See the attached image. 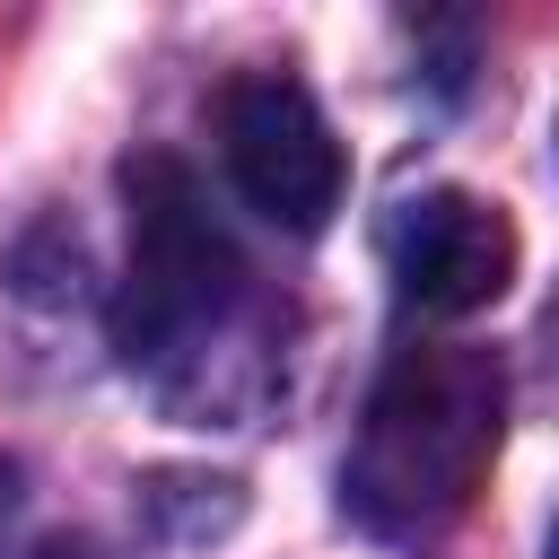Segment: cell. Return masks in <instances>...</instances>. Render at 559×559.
<instances>
[{"instance_id": "cell-4", "label": "cell", "mask_w": 559, "mask_h": 559, "mask_svg": "<svg viewBox=\"0 0 559 559\" xmlns=\"http://www.w3.org/2000/svg\"><path fill=\"white\" fill-rule=\"evenodd\" d=\"M384 271L411 314H480L515 280V227L498 201L419 192L384 218Z\"/></svg>"}, {"instance_id": "cell-5", "label": "cell", "mask_w": 559, "mask_h": 559, "mask_svg": "<svg viewBox=\"0 0 559 559\" xmlns=\"http://www.w3.org/2000/svg\"><path fill=\"white\" fill-rule=\"evenodd\" d=\"M26 559H105V550H96V542H70V533H61V542H35Z\"/></svg>"}, {"instance_id": "cell-1", "label": "cell", "mask_w": 559, "mask_h": 559, "mask_svg": "<svg viewBox=\"0 0 559 559\" xmlns=\"http://www.w3.org/2000/svg\"><path fill=\"white\" fill-rule=\"evenodd\" d=\"M271 323L280 314L245 245L210 218L192 166L140 157L131 166V271L114 297L122 367L192 419H236L271 384Z\"/></svg>"}, {"instance_id": "cell-2", "label": "cell", "mask_w": 559, "mask_h": 559, "mask_svg": "<svg viewBox=\"0 0 559 559\" xmlns=\"http://www.w3.org/2000/svg\"><path fill=\"white\" fill-rule=\"evenodd\" d=\"M498 419H507V376L489 349H402L367 393V419L341 463V507L358 515V533L402 550L437 542L472 507L498 454Z\"/></svg>"}, {"instance_id": "cell-6", "label": "cell", "mask_w": 559, "mask_h": 559, "mask_svg": "<svg viewBox=\"0 0 559 559\" xmlns=\"http://www.w3.org/2000/svg\"><path fill=\"white\" fill-rule=\"evenodd\" d=\"M9 515H17V463L0 454V524H9Z\"/></svg>"}, {"instance_id": "cell-3", "label": "cell", "mask_w": 559, "mask_h": 559, "mask_svg": "<svg viewBox=\"0 0 559 559\" xmlns=\"http://www.w3.org/2000/svg\"><path fill=\"white\" fill-rule=\"evenodd\" d=\"M218 157H227V183L288 236H314L349 183L323 105L288 70H245L218 87Z\"/></svg>"}]
</instances>
